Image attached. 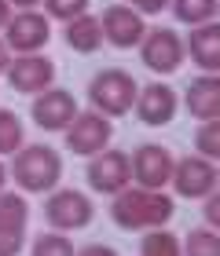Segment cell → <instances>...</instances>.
<instances>
[{
    "label": "cell",
    "instance_id": "obj_1",
    "mask_svg": "<svg viewBox=\"0 0 220 256\" xmlns=\"http://www.w3.org/2000/svg\"><path fill=\"white\" fill-rule=\"evenodd\" d=\"M110 216L121 230H158L172 220V198L147 187H125L114 194Z\"/></svg>",
    "mask_w": 220,
    "mask_h": 256
},
{
    "label": "cell",
    "instance_id": "obj_2",
    "mask_svg": "<svg viewBox=\"0 0 220 256\" xmlns=\"http://www.w3.org/2000/svg\"><path fill=\"white\" fill-rule=\"evenodd\" d=\"M11 176H15V183H19L22 190L44 194V190H52L55 183H59V176H63V158L55 154L52 146H44V143L22 146L19 154H15Z\"/></svg>",
    "mask_w": 220,
    "mask_h": 256
},
{
    "label": "cell",
    "instance_id": "obj_3",
    "mask_svg": "<svg viewBox=\"0 0 220 256\" xmlns=\"http://www.w3.org/2000/svg\"><path fill=\"white\" fill-rule=\"evenodd\" d=\"M88 99L99 114L121 118V114H129L136 106L140 88H136V80L125 74V70H99V74L88 80Z\"/></svg>",
    "mask_w": 220,
    "mask_h": 256
},
{
    "label": "cell",
    "instance_id": "obj_4",
    "mask_svg": "<svg viewBox=\"0 0 220 256\" xmlns=\"http://www.w3.org/2000/svg\"><path fill=\"white\" fill-rule=\"evenodd\" d=\"M110 136H114V128H110L107 114H99V110L77 114L74 124L66 128V150H74L77 158H96L107 150Z\"/></svg>",
    "mask_w": 220,
    "mask_h": 256
},
{
    "label": "cell",
    "instance_id": "obj_5",
    "mask_svg": "<svg viewBox=\"0 0 220 256\" xmlns=\"http://www.w3.org/2000/svg\"><path fill=\"white\" fill-rule=\"evenodd\" d=\"M88 187L99 194H121L132 180V158L125 150H103L88 161Z\"/></svg>",
    "mask_w": 220,
    "mask_h": 256
},
{
    "label": "cell",
    "instance_id": "obj_6",
    "mask_svg": "<svg viewBox=\"0 0 220 256\" xmlns=\"http://www.w3.org/2000/svg\"><path fill=\"white\" fill-rule=\"evenodd\" d=\"M92 216H96V208H92L88 194L81 190H55L48 202H44V220L55 227V230H81L92 224Z\"/></svg>",
    "mask_w": 220,
    "mask_h": 256
},
{
    "label": "cell",
    "instance_id": "obj_7",
    "mask_svg": "<svg viewBox=\"0 0 220 256\" xmlns=\"http://www.w3.org/2000/svg\"><path fill=\"white\" fill-rule=\"evenodd\" d=\"M183 40H180V33L176 30H165V26H158V30H150L143 44H140V59L147 70H154V74H176L180 62H183Z\"/></svg>",
    "mask_w": 220,
    "mask_h": 256
},
{
    "label": "cell",
    "instance_id": "obj_8",
    "mask_svg": "<svg viewBox=\"0 0 220 256\" xmlns=\"http://www.w3.org/2000/svg\"><path fill=\"white\" fill-rule=\"evenodd\" d=\"M172 172H176V161L161 143H143L136 146L132 154V180L147 190H161L165 183H172Z\"/></svg>",
    "mask_w": 220,
    "mask_h": 256
},
{
    "label": "cell",
    "instance_id": "obj_9",
    "mask_svg": "<svg viewBox=\"0 0 220 256\" xmlns=\"http://www.w3.org/2000/svg\"><path fill=\"white\" fill-rule=\"evenodd\" d=\"M48 37H52V30H48V18L41 11H19V15H11L8 30H4L8 48L19 55H37L48 44Z\"/></svg>",
    "mask_w": 220,
    "mask_h": 256
},
{
    "label": "cell",
    "instance_id": "obj_10",
    "mask_svg": "<svg viewBox=\"0 0 220 256\" xmlns=\"http://www.w3.org/2000/svg\"><path fill=\"white\" fill-rule=\"evenodd\" d=\"M99 22H103V37H107L114 48H136V44H143V37H147L143 15L129 4H110Z\"/></svg>",
    "mask_w": 220,
    "mask_h": 256
},
{
    "label": "cell",
    "instance_id": "obj_11",
    "mask_svg": "<svg viewBox=\"0 0 220 256\" xmlns=\"http://www.w3.org/2000/svg\"><path fill=\"white\" fill-rule=\"evenodd\" d=\"M26 224H30L26 198H19L11 190H0V256H19Z\"/></svg>",
    "mask_w": 220,
    "mask_h": 256
},
{
    "label": "cell",
    "instance_id": "obj_12",
    "mask_svg": "<svg viewBox=\"0 0 220 256\" xmlns=\"http://www.w3.org/2000/svg\"><path fill=\"white\" fill-rule=\"evenodd\" d=\"M33 121H37L44 132H66V128L74 124L77 118V102L70 92H63V88H48V92H41L37 99H33Z\"/></svg>",
    "mask_w": 220,
    "mask_h": 256
},
{
    "label": "cell",
    "instance_id": "obj_13",
    "mask_svg": "<svg viewBox=\"0 0 220 256\" xmlns=\"http://www.w3.org/2000/svg\"><path fill=\"white\" fill-rule=\"evenodd\" d=\"M8 80L22 96H41V92L52 88L55 66H52V59H44V55H19V59L8 66Z\"/></svg>",
    "mask_w": 220,
    "mask_h": 256
},
{
    "label": "cell",
    "instance_id": "obj_14",
    "mask_svg": "<svg viewBox=\"0 0 220 256\" xmlns=\"http://www.w3.org/2000/svg\"><path fill=\"white\" fill-rule=\"evenodd\" d=\"M220 172L213 168L209 158H183L176 161V172H172V187L180 198H209L216 187Z\"/></svg>",
    "mask_w": 220,
    "mask_h": 256
},
{
    "label": "cell",
    "instance_id": "obj_15",
    "mask_svg": "<svg viewBox=\"0 0 220 256\" xmlns=\"http://www.w3.org/2000/svg\"><path fill=\"white\" fill-rule=\"evenodd\" d=\"M136 118H140L143 124H169L172 118H176V92H172L169 84H161V80L140 88Z\"/></svg>",
    "mask_w": 220,
    "mask_h": 256
},
{
    "label": "cell",
    "instance_id": "obj_16",
    "mask_svg": "<svg viewBox=\"0 0 220 256\" xmlns=\"http://www.w3.org/2000/svg\"><path fill=\"white\" fill-rule=\"evenodd\" d=\"M187 114L198 121H213L220 118V77L216 74H202L187 84Z\"/></svg>",
    "mask_w": 220,
    "mask_h": 256
},
{
    "label": "cell",
    "instance_id": "obj_17",
    "mask_svg": "<svg viewBox=\"0 0 220 256\" xmlns=\"http://www.w3.org/2000/svg\"><path fill=\"white\" fill-rule=\"evenodd\" d=\"M187 55L194 59L198 70H220V22H205V26H194L187 37Z\"/></svg>",
    "mask_w": 220,
    "mask_h": 256
},
{
    "label": "cell",
    "instance_id": "obj_18",
    "mask_svg": "<svg viewBox=\"0 0 220 256\" xmlns=\"http://www.w3.org/2000/svg\"><path fill=\"white\" fill-rule=\"evenodd\" d=\"M66 44H70L74 52H81V55H92L103 44V22L96 15H88V11L70 18L66 22Z\"/></svg>",
    "mask_w": 220,
    "mask_h": 256
},
{
    "label": "cell",
    "instance_id": "obj_19",
    "mask_svg": "<svg viewBox=\"0 0 220 256\" xmlns=\"http://www.w3.org/2000/svg\"><path fill=\"white\" fill-rule=\"evenodd\" d=\"M172 15L191 30L205 26V22L216 18V0H172Z\"/></svg>",
    "mask_w": 220,
    "mask_h": 256
},
{
    "label": "cell",
    "instance_id": "obj_20",
    "mask_svg": "<svg viewBox=\"0 0 220 256\" xmlns=\"http://www.w3.org/2000/svg\"><path fill=\"white\" fill-rule=\"evenodd\" d=\"M140 256H183V246L176 234H169V230H147L143 242H140Z\"/></svg>",
    "mask_w": 220,
    "mask_h": 256
},
{
    "label": "cell",
    "instance_id": "obj_21",
    "mask_svg": "<svg viewBox=\"0 0 220 256\" xmlns=\"http://www.w3.org/2000/svg\"><path fill=\"white\" fill-rule=\"evenodd\" d=\"M22 139H26V128H22L15 110H0V154H19Z\"/></svg>",
    "mask_w": 220,
    "mask_h": 256
},
{
    "label": "cell",
    "instance_id": "obj_22",
    "mask_svg": "<svg viewBox=\"0 0 220 256\" xmlns=\"http://www.w3.org/2000/svg\"><path fill=\"white\" fill-rule=\"evenodd\" d=\"M183 256H220V230L213 227L191 230L187 242H183Z\"/></svg>",
    "mask_w": 220,
    "mask_h": 256
},
{
    "label": "cell",
    "instance_id": "obj_23",
    "mask_svg": "<svg viewBox=\"0 0 220 256\" xmlns=\"http://www.w3.org/2000/svg\"><path fill=\"white\" fill-rule=\"evenodd\" d=\"M33 256H77V252L63 230H52V234L44 230V234L33 238Z\"/></svg>",
    "mask_w": 220,
    "mask_h": 256
},
{
    "label": "cell",
    "instance_id": "obj_24",
    "mask_svg": "<svg viewBox=\"0 0 220 256\" xmlns=\"http://www.w3.org/2000/svg\"><path fill=\"white\" fill-rule=\"evenodd\" d=\"M194 150L202 158H220V118L202 121V128L194 132Z\"/></svg>",
    "mask_w": 220,
    "mask_h": 256
},
{
    "label": "cell",
    "instance_id": "obj_25",
    "mask_svg": "<svg viewBox=\"0 0 220 256\" xmlns=\"http://www.w3.org/2000/svg\"><path fill=\"white\" fill-rule=\"evenodd\" d=\"M44 8H48V15H52V18L70 22V18H77V15H85L88 0H44Z\"/></svg>",
    "mask_w": 220,
    "mask_h": 256
},
{
    "label": "cell",
    "instance_id": "obj_26",
    "mask_svg": "<svg viewBox=\"0 0 220 256\" xmlns=\"http://www.w3.org/2000/svg\"><path fill=\"white\" fill-rule=\"evenodd\" d=\"M202 216H205V227L220 230V190H213L209 198H205V208H202Z\"/></svg>",
    "mask_w": 220,
    "mask_h": 256
},
{
    "label": "cell",
    "instance_id": "obj_27",
    "mask_svg": "<svg viewBox=\"0 0 220 256\" xmlns=\"http://www.w3.org/2000/svg\"><path fill=\"white\" fill-rule=\"evenodd\" d=\"M129 8H136L140 15H158V11H165L172 0H125Z\"/></svg>",
    "mask_w": 220,
    "mask_h": 256
},
{
    "label": "cell",
    "instance_id": "obj_28",
    "mask_svg": "<svg viewBox=\"0 0 220 256\" xmlns=\"http://www.w3.org/2000/svg\"><path fill=\"white\" fill-rule=\"evenodd\" d=\"M77 256H118V252H114L110 246H85Z\"/></svg>",
    "mask_w": 220,
    "mask_h": 256
},
{
    "label": "cell",
    "instance_id": "obj_29",
    "mask_svg": "<svg viewBox=\"0 0 220 256\" xmlns=\"http://www.w3.org/2000/svg\"><path fill=\"white\" fill-rule=\"evenodd\" d=\"M11 22V0H0V30H8Z\"/></svg>",
    "mask_w": 220,
    "mask_h": 256
},
{
    "label": "cell",
    "instance_id": "obj_30",
    "mask_svg": "<svg viewBox=\"0 0 220 256\" xmlns=\"http://www.w3.org/2000/svg\"><path fill=\"white\" fill-rule=\"evenodd\" d=\"M8 66H11V55H8V44L0 40V74H8Z\"/></svg>",
    "mask_w": 220,
    "mask_h": 256
},
{
    "label": "cell",
    "instance_id": "obj_31",
    "mask_svg": "<svg viewBox=\"0 0 220 256\" xmlns=\"http://www.w3.org/2000/svg\"><path fill=\"white\" fill-rule=\"evenodd\" d=\"M11 4H15V8H22V11H30V8H37L41 0H11Z\"/></svg>",
    "mask_w": 220,
    "mask_h": 256
},
{
    "label": "cell",
    "instance_id": "obj_32",
    "mask_svg": "<svg viewBox=\"0 0 220 256\" xmlns=\"http://www.w3.org/2000/svg\"><path fill=\"white\" fill-rule=\"evenodd\" d=\"M4 183H8V168L0 165V190H4Z\"/></svg>",
    "mask_w": 220,
    "mask_h": 256
}]
</instances>
